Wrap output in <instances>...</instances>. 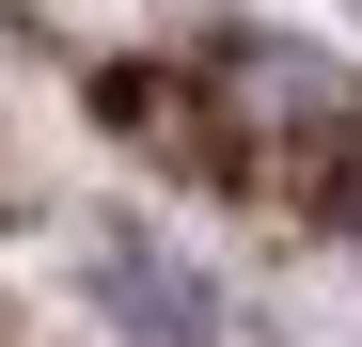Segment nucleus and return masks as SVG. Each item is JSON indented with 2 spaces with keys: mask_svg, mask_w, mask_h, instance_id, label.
Returning a JSON list of instances; mask_svg holds the SVG:
<instances>
[{
  "mask_svg": "<svg viewBox=\"0 0 362 347\" xmlns=\"http://www.w3.org/2000/svg\"><path fill=\"white\" fill-rule=\"evenodd\" d=\"M110 284H127V316H142L158 347H205V284L173 268V253H142V237H110Z\"/></svg>",
  "mask_w": 362,
  "mask_h": 347,
  "instance_id": "1",
  "label": "nucleus"
}]
</instances>
